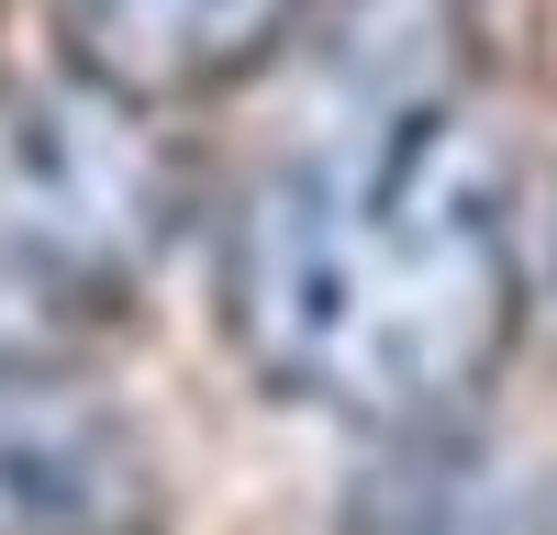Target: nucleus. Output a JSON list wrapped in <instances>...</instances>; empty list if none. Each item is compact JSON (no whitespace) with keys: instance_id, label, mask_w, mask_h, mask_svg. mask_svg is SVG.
Masks as SVG:
<instances>
[{"instance_id":"f257e3e1","label":"nucleus","mask_w":557,"mask_h":535,"mask_svg":"<svg viewBox=\"0 0 557 535\" xmlns=\"http://www.w3.org/2000/svg\"><path fill=\"white\" fill-rule=\"evenodd\" d=\"M235 357L368 435H446L513 346L502 157L469 101L401 123H312L223 223Z\"/></svg>"},{"instance_id":"f03ea898","label":"nucleus","mask_w":557,"mask_h":535,"mask_svg":"<svg viewBox=\"0 0 557 535\" xmlns=\"http://www.w3.org/2000/svg\"><path fill=\"white\" fill-rule=\"evenodd\" d=\"M178 167L146 112L89 78L0 89V390L67 380L168 246Z\"/></svg>"},{"instance_id":"7ed1b4c3","label":"nucleus","mask_w":557,"mask_h":535,"mask_svg":"<svg viewBox=\"0 0 557 535\" xmlns=\"http://www.w3.org/2000/svg\"><path fill=\"white\" fill-rule=\"evenodd\" d=\"M0 535H157V458L67 380L0 390Z\"/></svg>"},{"instance_id":"20e7f679","label":"nucleus","mask_w":557,"mask_h":535,"mask_svg":"<svg viewBox=\"0 0 557 535\" xmlns=\"http://www.w3.org/2000/svg\"><path fill=\"white\" fill-rule=\"evenodd\" d=\"M312 0H57L67 23V78L112 89L123 112L212 101L246 67H268L301 34Z\"/></svg>"},{"instance_id":"39448f33","label":"nucleus","mask_w":557,"mask_h":535,"mask_svg":"<svg viewBox=\"0 0 557 535\" xmlns=\"http://www.w3.org/2000/svg\"><path fill=\"white\" fill-rule=\"evenodd\" d=\"M469 78V0H312V112L401 123Z\"/></svg>"},{"instance_id":"423d86ee","label":"nucleus","mask_w":557,"mask_h":535,"mask_svg":"<svg viewBox=\"0 0 557 535\" xmlns=\"http://www.w3.org/2000/svg\"><path fill=\"white\" fill-rule=\"evenodd\" d=\"M357 535H557V490L535 458L480 435H391L357 480Z\"/></svg>"},{"instance_id":"0eeeda50","label":"nucleus","mask_w":557,"mask_h":535,"mask_svg":"<svg viewBox=\"0 0 557 535\" xmlns=\"http://www.w3.org/2000/svg\"><path fill=\"white\" fill-rule=\"evenodd\" d=\"M546 290H557V212H546Z\"/></svg>"}]
</instances>
